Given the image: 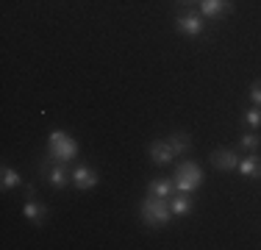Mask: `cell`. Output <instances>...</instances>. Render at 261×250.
<instances>
[{
    "label": "cell",
    "instance_id": "5bb4252c",
    "mask_svg": "<svg viewBox=\"0 0 261 250\" xmlns=\"http://www.w3.org/2000/svg\"><path fill=\"white\" fill-rule=\"evenodd\" d=\"M167 142H170V147L175 156H186L192 150V136L186 134V131H172V134L167 136Z\"/></svg>",
    "mask_w": 261,
    "mask_h": 250
},
{
    "label": "cell",
    "instance_id": "4fadbf2b",
    "mask_svg": "<svg viewBox=\"0 0 261 250\" xmlns=\"http://www.w3.org/2000/svg\"><path fill=\"white\" fill-rule=\"evenodd\" d=\"M192 209H195L192 192H175V195L170 197V211H172V217H186V214H192Z\"/></svg>",
    "mask_w": 261,
    "mask_h": 250
},
{
    "label": "cell",
    "instance_id": "6da1fadb",
    "mask_svg": "<svg viewBox=\"0 0 261 250\" xmlns=\"http://www.w3.org/2000/svg\"><path fill=\"white\" fill-rule=\"evenodd\" d=\"M139 217L147 228H164L167 222L172 220V211H170V200L167 197H150L147 195L139 203Z\"/></svg>",
    "mask_w": 261,
    "mask_h": 250
},
{
    "label": "cell",
    "instance_id": "7c38bea8",
    "mask_svg": "<svg viewBox=\"0 0 261 250\" xmlns=\"http://www.w3.org/2000/svg\"><path fill=\"white\" fill-rule=\"evenodd\" d=\"M239 175L247 181H258L261 178V159L256 153H245L239 159Z\"/></svg>",
    "mask_w": 261,
    "mask_h": 250
},
{
    "label": "cell",
    "instance_id": "52a82bcc",
    "mask_svg": "<svg viewBox=\"0 0 261 250\" xmlns=\"http://www.w3.org/2000/svg\"><path fill=\"white\" fill-rule=\"evenodd\" d=\"M100 184V175L92 164H75V170H72V186L81 192H89L95 189V186Z\"/></svg>",
    "mask_w": 261,
    "mask_h": 250
},
{
    "label": "cell",
    "instance_id": "30bf717a",
    "mask_svg": "<svg viewBox=\"0 0 261 250\" xmlns=\"http://www.w3.org/2000/svg\"><path fill=\"white\" fill-rule=\"evenodd\" d=\"M47 214H50V211H47V206L42 203V200L25 197V206H22V217H25L31 225H39V228H42V225L47 222Z\"/></svg>",
    "mask_w": 261,
    "mask_h": 250
},
{
    "label": "cell",
    "instance_id": "ba28073f",
    "mask_svg": "<svg viewBox=\"0 0 261 250\" xmlns=\"http://www.w3.org/2000/svg\"><path fill=\"white\" fill-rule=\"evenodd\" d=\"M211 167H217V170L222 172H236L239 170V153H236L233 147H217L214 153L208 156Z\"/></svg>",
    "mask_w": 261,
    "mask_h": 250
},
{
    "label": "cell",
    "instance_id": "d6986e66",
    "mask_svg": "<svg viewBox=\"0 0 261 250\" xmlns=\"http://www.w3.org/2000/svg\"><path fill=\"white\" fill-rule=\"evenodd\" d=\"M25 197H36V186L34 184H25Z\"/></svg>",
    "mask_w": 261,
    "mask_h": 250
},
{
    "label": "cell",
    "instance_id": "8fae6325",
    "mask_svg": "<svg viewBox=\"0 0 261 250\" xmlns=\"http://www.w3.org/2000/svg\"><path fill=\"white\" fill-rule=\"evenodd\" d=\"M175 181H172V175L167 178V175H159V178H153L150 184H147V195L150 197H167L170 200L172 195H175Z\"/></svg>",
    "mask_w": 261,
    "mask_h": 250
},
{
    "label": "cell",
    "instance_id": "3957f363",
    "mask_svg": "<svg viewBox=\"0 0 261 250\" xmlns=\"http://www.w3.org/2000/svg\"><path fill=\"white\" fill-rule=\"evenodd\" d=\"M36 170H39V178H45L53 189H67V186L72 184V172L67 170V164L64 161H53L50 156H45V159L36 164Z\"/></svg>",
    "mask_w": 261,
    "mask_h": 250
},
{
    "label": "cell",
    "instance_id": "9a60e30c",
    "mask_svg": "<svg viewBox=\"0 0 261 250\" xmlns=\"http://www.w3.org/2000/svg\"><path fill=\"white\" fill-rule=\"evenodd\" d=\"M239 150L242 153H258L261 150V134L247 128L245 134H239Z\"/></svg>",
    "mask_w": 261,
    "mask_h": 250
},
{
    "label": "cell",
    "instance_id": "7a4b0ae2",
    "mask_svg": "<svg viewBox=\"0 0 261 250\" xmlns=\"http://www.w3.org/2000/svg\"><path fill=\"white\" fill-rule=\"evenodd\" d=\"M172 181H175V189L178 192H195L203 186L206 175H203V167L197 161H181L172 172Z\"/></svg>",
    "mask_w": 261,
    "mask_h": 250
},
{
    "label": "cell",
    "instance_id": "2e32d148",
    "mask_svg": "<svg viewBox=\"0 0 261 250\" xmlns=\"http://www.w3.org/2000/svg\"><path fill=\"white\" fill-rule=\"evenodd\" d=\"M0 186H3V192L14 189V186H22V175L14 170V167L3 164V170H0Z\"/></svg>",
    "mask_w": 261,
    "mask_h": 250
},
{
    "label": "cell",
    "instance_id": "8992f818",
    "mask_svg": "<svg viewBox=\"0 0 261 250\" xmlns=\"http://www.w3.org/2000/svg\"><path fill=\"white\" fill-rule=\"evenodd\" d=\"M197 9H200V14L206 17V20L220 22V20H225V17L233 11V0H200Z\"/></svg>",
    "mask_w": 261,
    "mask_h": 250
},
{
    "label": "cell",
    "instance_id": "9c48e42d",
    "mask_svg": "<svg viewBox=\"0 0 261 250\" xmlns=\"http://www.w3.org/2000/svg\"><path fill=\"white\" fill-rule=\"evenodd\" d=\"M147 156H150V161L159 164V167H167V164H172V161L178 159V156L172 153V147H170L167 139H153L150 145H147Z\"/></svg>",
    "mask_w": 261,
    "mask_h": 250
},
{
    "label": "cell",
    "instance_id": "e0dca14e",
    "mask_svg": "<svg viewBox=\"0 0 261 250\" xmlns=\"http://www.w3.org/2000/svg\"><path fill=\"white\" fill-rule=\"evenodd\" d=\"M242 125L250 131H261V106H250L242 111Z\"/></svg>",
    "mask_w": 261,
    "mask_h": 250
},
{
    "label": "cell",
    "instance_id": "277c9868",
    "mask_svg": "<svg viewBox=\"0 0 261 250\" xmlns=\"http://www.w3.org/2000/svg\"><path fill=\"white\" fill-rule=\"evenodd\" d=\"M47 156H50L53 161H72L78 156V145L75 139H72L70 134H64V131H53L50 139H47Z\"/></svg>",
    "mask_w": 261,
    "mask_h": 250
},
{
    "label": "cell",
    "instance_id": "ac0fdd59",
    "mask_svg": "<svg viewBox=\"0 0 261 250\" xmlns=\"http://www.w3.org/2000/svg\"><path fill=\"white\" fill-rule=\"evenodd\" d=\"M247 95H250V103L253 106H261V78L250 84V92H247Z\"/></svg>",
    "mask_w": 261,
    "mask_h": 250
},
{
    "label": "cell",
    "instance_id": "ffe728a7",
    "mask_svg": "<svg viewBox=\"0 0 261 250\" xmlns=\"http://www.w3.org/2000/svg\"><path fill=\"white\" fill-rule=\"evenodd\" d=\"M175 3H181V6H186V9H189V6H195V3H200V0H175Z\"/></svg>",
    "mask_w": 261,
    "mask_h": 250
},
{
    "label": "cell",
    "instance_id": "5b68a950",
    "mask_svg": "<svg viewBox=\"0 0 261 250\" xmlns=\"http://www.w3.org/2000/svg\"><path fill=\"white\" fill-rule=\"evenodd\" d=\"M175 28L181 31L184 36L197 39V36L206 34V17H203L200 11H195V6H189V9H184L181 14H175Z\"/></svg>",
    "mask_w": 261,
    "mask_h": 250
}]
</instances>
